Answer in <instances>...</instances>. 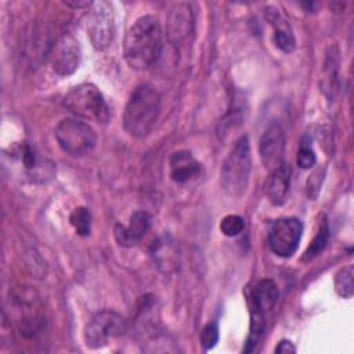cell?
<instances>
[{
	"label": "cell",
	"mask_w": 354,
	"mask_h": 354,
	"mask_svg": "<svg viewBox=\"0 0 354 354\" xmlns=\"http://www.w3.org/2000/svg\"><path fill=\"white\" fill-rule=\"evenodd\" d=\"M162 28L159 21L152 15L140 17L124 36V59L136 71H145L153 66L162 54Z\"/></svg>",
	"instance_id": "cell-1"
},
{
	"label": "cell",
	"mask_w": 354,
	"mask_h": 354,
	"mask_svg": "<svg viewBox=\"0 0 354 354\" xmlns=\"http://www.w3.org/2000/svg\"><path fill=\"white\" fill-rule=\"evenodd\" d=\"M160 113V95L141 84L131 93L123 112V127L134 138H145L153 130Z\"/></svg>",
	"instance_id": "cell-2"
},
{
	"label": "cell",
	"mask_w": 354,
	"mask_h": 354,
	"mask_svg": "<svg viewBox=\"0 0 354 354\" xmlns=\"http://www.w3.org/2000/svg\"><path fill=\"white\" fill-rule=\"evenodd\" d=\"M11 315L19 333L35 337L44 325V307L37 290L29 285H18L10 290L8 299Z\"/></svg>",
	"instance_id": "cell-3"
},
{
	"label": "cell",
	"mask_w": 354,
	"mask_h": 354,
	"mask_svg": "<svg viewBox=\"0 0 354 354\" xmlns=\"http://www.w3.org/2000/svg\"><path fill=\"white\" fill-rule=\"evenodd\" d=\"M252 170L250 144L246 136H241L223 162L220 183L223 191L231 198L245 194Z\"/></svg>",
	"instance_id": "cell-4"
},
{
	"label": "cell",
	"mask_w": 354,
	"mask_h": 354,
	"mask_svg": "<svg viewBox=\"0 0 354 354\" xmlns=\"http://www.w3.org/2000/svg\"><path fill=\"white\" fill-rule=\"evenodd\" d=\"M64 106L76 118L97 123H106L111 118V109L102 93L90 83H82L71 88L64 100Z\"/></svg>",
	"instance_id": "cell-5"
},
{
	"label": "cell",
	"mask_w": 354,
	"mask_h": 354,
	"mask_svg": "<svg viewBox=\"0 0 354 354\" xmlns=\"http://www.w3.org/2000/svg\"><path fill=\"white\" fill-rule=\"evenodd\" d=\"M59 148L72 156H84L93 151L97 142L93 127L79 118H65L55 129Z\"/></svg>",
	"instance_id": "cell-6"
},
{
	"label": "cell",
	"mask_w": 354,
	"mask_h": 354,
	"mask_svg": "<svg viewBox=\"0 0 354 354\" xmlns=\"http://www.w3.org/2000/svg\"><path fill=\"white\" fill-rule=\"evenodd\" d=\"M252 322L250 333L246 340L245 351H253L257 344L260 335L264 329V317L270 313L278 300V286L272 279H261L253 288L252 296Z\"/></svg>",
	"instance_id": "cell-7"
},
{
	"label": "cell",
	"mask_w": 354,
	"mask_h": 354,
	"mask_svg": "<svg viewBox=\"0 0 354 354\" xmlns=\"http://www.w3.org/2000/svg\"><path fill=\"white\" fill-rule=\"evenodd\" d=\"M124 318L113 310H102L91 317L84 326V343L90 348L106 346L111 340L120 337L126 332Z\"/></svg>",
	"instance_id": "cell-8"
},
{
	"label": "cell",
	"mask_w": 354,
	"mask_h": 354,
	"mask_svg": "<svg viewBox=\"0 0 354 354\" xmlns=\"http://www.w3.org/2000/svg\"><path fill=\"white\" fill-rule=\"evenodd\" d=\"M303 224L296 217H283L272 223L268 231V246L279 257H290L301 239Z\"/></svg>",
	"instance_id": "cell-9"
},
{
	"label": "cell",
	"mask_w": 354,
	"mask_h": 354,
	"mask_svg": "<svg viewBox=\"0 0 354 354\" xmlns=\"http://www.w3.org/2000/svg\"><path fill=\"white\" fill-rule=\"evenodd\" d=\"M115 32L113 12L112 7L108 3H94L93 10L88 14L87 19V35L97 50L106 48Z\"/></svg>",
	"instance_id": "cell-10"
},
{
	"label": "cell",
	"mask_w": 354,
	"mask_h": 354,
	"mask_svg": "<svg viewBox=\"0 0 354 354\" xmlns=\"http://www.w3.org/2000/svg\"><path fill=\"white\" fill-rule=\"evenodd\" d=\"M286 138L282 126L278 122H271L261 134L259 142V153L264 167L271 171L283 163Z\"/></svg>",
	"instance_id": "cell-11"
},
{
	"label": "cell",
	"mask_w": 354,
	"mask_h": 354,
	"mask_svg": "<svg viewBox=\"0 0 354 354\" xmlns=\"http://www.w3.org/2000/svg\"><path fill=\"white\" fill-rule=\"evenodd\" d=\"M53 71L59 76L75 73L80 64V47L72 36H62L50 51Z\"/></svg>",
	"instance_id": "cell-12"
},
{
	"label": "cell",
	"mask_w": 354,
	"mask_h": 354,
	"mask_svg": "<svg viewBox=\"0 0 354 354\" xmlns=\"http://www.w3.org/2000/svg\"><path fill=\"white\" fill-rule=\"evenodd\" d=\"M194 33V14L188 4L178 3L171 8L167 19V36L174 46L188 41Z\"/></svg>",
	"instance_id": "cell-13"
},
{
	"label": "cell",
	"mask_w": 354,
	"mask_h": 354,
	"mask_svg": "<svg viewBox=\"0 0 354 354\" xmlns=\"http://www.w3.org/2000/svg\"><path fill=\"white\" fill-rule=\"evenodd\" d=\"M151 227V216L144 210H136L130 218L129 224H116L113 230V235L116 242L120 246L131 248L137 245L148 232Z\"/></svg>",
	"instance_id": "cell-14"
},
{
	"label": "cell",
	"mask_w": 354,
	"mask_h": 354,
	"mask_svg": "<svg viewBox=\"0 0 354 354\" xmlns=\"http://www.w3.org/2000/svg\"><path fill=\"white\" fill-rule=\"evenodd\" d=\"M169 166L171 180L178 184H184L192 180L201 171V163L189 151L173 152L169 159Z\"/></svg>",
	"instance_id": "cell-15"
},
{
	"label": "cell",
	"mask_w": 354,
	"mask_h": 354,
	"mask_svg": "<svg viewBox=\"0 0 354 354\" xmlns=\"http://www.w3.org/2000/svg\"><path fill=\"white\" fill-rule=\"evenodd\" d=\"M267 19L274 28V43L283 53H292L296 47V40L288 21L278 12V10L267 11Z\"/></svg>",
	"instance_id": "cell-16"
},
{
	"label": "cell",
	"mask_w": 354,
	"mask_h": 354,
	"mask_svg": "<svg viewBox=\"0 0 354 354\" xmlns=\"http://www.w3.org/2000/svg\"><path fill=\"white\" fill-rule=\"evenodd\" d=\"M290 183V169L286 163L272 170L267 185V196L272 205H282L289 192Z\"/></svg>",
	"instance_id": "cell-17"
},
{
	"label": "cell",
	"mask_w": 354,
	"mask_h": 354,
	"mask_svg": "<svg viewBox=\"0 0 354 354\" xmlns=\"http://www.w3.org/2000/svg\"><path fill=\"white\" fill-rule=\"evenodd\" d=\"M339 53L337 48L333 47L330 48V53H328L326 55L321 77L322 91L329 100H333L339 93Z\"/></svg>",
	"instance_id": "cell-18"
},
{
	"label": "cell",
	"mask_w": 354,
	"mask_h": 354,
	"mask_svg": "<svg viewBox=\"0 0 354 354\" xmlns=\"http://www.w3.org/2000/svg\"><path fill=\"white\" fill-rule=\"evenodd\" d=\"M354 268L353 264H348L337 271L335 275V290L339 296L344 299H350L354 292Z\"/></svg>",
	"instance_id": "cell-19"
},
{
	"label": "cell",
	"mask_w": 354,
	"mask_h": 354,
	"mask_svg": "<svg viewBox=\"0 0 354 354\" xmlns=\"http://www.w3.org/2000/svg\"><path fill=\"white\" fill-rule=\"evenodd\" d=\"M328 238H329V227H328L326 220H322V223L319 224V228H318L314 239L311 241L310 246L304 252L303 260L308 261V260H313L315 256H318L324 250V248H325V245L328 242Z\"/></svg>",
	"instance_id": "cell-20"
},
{
	"label": "cell",
	"mask_w": 354,
	"mask_h": 354,
	"mask_svg": "<svg viewBox=\"0 0 354 354\" xmlns=\"http://www.w3.org/2000/svg\"><path fill=\"white\" fill-rule=\"evenodd\" d=\"M71 225L75 228L76 234L80 236H87L91 231V214L88 209L79 206L69 216Z\"/></svg>",
	"instance_id": "cell-21"
},
{
	"label": "cell",
	"mask_w": 354,
	"mask_h": 354,
	"mask_svg": "<svg viewBox=\"0 0 354 354\" xmlns=\"http://www.w3.org/2000/svg\"><path fill=\"white\" fill-rule=\"evenodd\" d=\"M245 228V220L238 214H228L220 221V231L225 236H236Z\"/></svg>",
	"instance_id": "cell-22"
},
{
	"label": "cell",
	"mask_w": 354,
	"mask_h": 354,
	"mask_svg": "<svg viewBox=\"0 0 354 354\" xmlns=\"http://www.w3.org/2000/svg\"><path fill=\"white\" fill-rule=\"evenodd\" d=\"M218 340V326L216 322H209L206 326L202 329L201 333V344L205 350H210L216 346Z\"/></svg>",
	"instance_id": "cell-23"
},
{
	"label": "cell",
	"mask_w": 354,
	"mask_h": 354,
	"mask_svg": "<svg viewBox=\"0 0 354 354\" xmlns=\"http://www.w3.org/2000/svg\"><path fill=\"white\" fill-rule=\"evenodd\" d=\"M317 163V156L313 148L308 145V142H301L299 151H297V165L301 169H310Z\"/></svg>",
	"instance_id": "cell-24"
},
{
	"label": "cell",
	"mask_w": 354,
	"mask_h": 354,
	"mask_svg": "<svg viewBox=\"0 0 354 354\" xmlns=\"http://www.w3.org/2000/svg\"><path fill=\"white\" fill-rule=\"evenodd\" d=\"M275 353L279 354H289V353H296V347L293 346L292 342L289 340H281L278 346L275 347Z\"/></svg>",
	"instance_id": "cell-25"
},
{
	"label": "cell",
	"mask_w": 354,
	"mask_h": 354,
	"mask_svg": "<svg viewBox=\"0 0 354 354\" xmlns=\"http://www.w3.org/2000/svg\"><path fill=\"white\" fill-rule=\"evenodd\" d=\"M64 3L69 7H73V8H83V7L93 6L91 1H64Z\"/></svg>",
	"instance_id": "cell-26"
}]
</instances>
